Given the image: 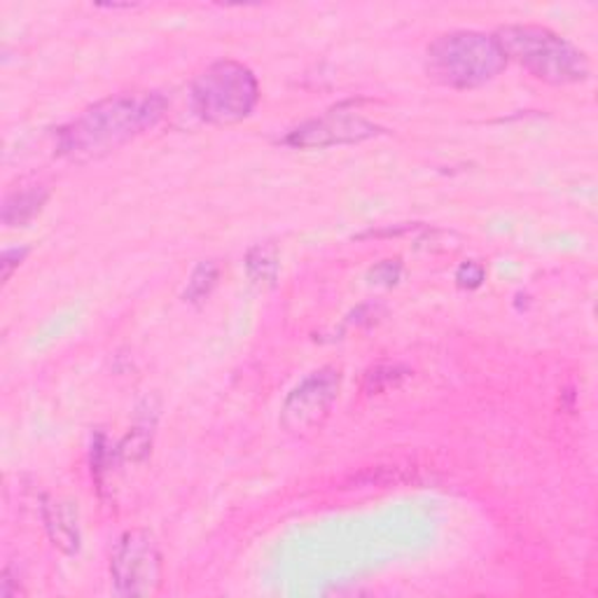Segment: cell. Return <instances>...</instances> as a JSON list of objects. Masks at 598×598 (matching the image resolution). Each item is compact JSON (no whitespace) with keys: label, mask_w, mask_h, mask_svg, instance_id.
I'll return each instance as SVG.
<instances>
[{"label":"cell","mask_w":598,"mask_h":598,"mask_svg":"<svg viewBox=\"0 0 598 598\" xmlns=\"http://www.w3.org/2000/svg\"><path fill=\"white\" fill-rule=\"evenodd\" d=\"M166 110L160 94H122L105 99L61 129L59 152L71 160H92L154 126Z\"/></svg>","instance_id":"cell-1"},{"label":"cell","mask_w":598,"mask_h":598,"mask_svg":"<svg viewBox=\"0 0 598 598\" xmlns=\"http://www.w3.org/2000/svg\"><path fill=\"white\" fill-rule=\"evenodd\" d=\"M507 65L496 38L473 31L439 36L428 48L426 71L437 84L454 90H475L496 80Z\"/></svg>","instance_id":"cell-2"},{"label":"cell","mask_w":598,"mask_h":598,"mask_svg":"<svg viewBox=\"0 0 598 598\" xmlns=\"http://www.w3.org/2000/svg\"><path fill=\"white\" fill-rule=\"evenodd\" d=\"M505 59L549 84H572L589 78L587 57L568 40L543 27H505L496 36Z\"/></svg>","instance_id":"cell-3"},{"label":"cell","mask_w":598,"mask_h":598,"mask_svg":"<svg viewBox=\"0 0 598 598\" xmlns=\"http://www.w3.org/2000/svg\"><path fill=\"white\" fill-rule=\"evenodd\" d=\"M260 97L255 75L236 61H217L192 84L194 113L211 124H236L246 120Z\"/></svg>","instance_id":"cell-4"},{"label":"cell","mask_w":598,"mask_h":598,"mask_svg":"<svg viewBox=\"0 0 598 598\" xmlns=\"http://www.w3.org/2000/svg\"><path fill=\"white\" fill-rule=\"evenodd\" d=\"M342 386V374L335 367H323L314 372L287 395L281 409L283 428L295 437L316 435L330 416Z\"/></svg>","instance_id":"cell-5"},{"label":"cell","mask_w":598,"mask_h":598,"mask_svg":"<svg viewBox=\"0 0 598 598\" xmlns=\"http://www.w3.org/2000/svg\"><path fill=\"white\" fill-rule=\"evenodd\" d=\"M113 582L122 596H150L162 585V554L143 528L126 530L113 554Z\"/></svg>","instance_id":"cell-6"},{"label":"cell","mask_w":598,"mask_h":598,"mask_svg":"<svg viewBox=\"0 0 598 598\" xmlns=\"http://www.w3.org/2000/svg\"><path fill=\"white\" fill-rule=\"evenodd\" d=\"M376 134H379V126H374L358 115L335 110V113H327L325 118L297 126L295 131H291L285 143L293 148H330L344 143H361Z\"/></svg>","instance_id":"cell-7"},{"label":"cell","mask_w":598,"mask_h":598,"mask_svg":"<svg viewBox=\"0 0 598 598\" xmlns=\"http://www.w3.org/2000/svg\"><path fill=\"white\" fill-rule=\"evenodd\" d=\"M42 515H45V526L52 543L65 554H75L80 549L78 507L69 500L48 498L45 505H42Z\"/></svg>","instance_id":"cell-8"},{"label":"cell","mask_w":598,"mask_h":598,"mask_svg":"<svg viewBox=\"0 0 598 598\" xmlns=\"http://www.w3.org/2000/svg\"><path fill=\"white\" fill-rule=\"evenodd\" d=\"M45 202H48V190H42V187L21 190V192L8 196L6 209H3V223L8 227L24 225L42 209V204Z\"/></svg>","instance_id":"cell-9"},{"label":"cell","mask_w":598,"mask_h":598,"mask_svg":"<svg viewBox=\"0 0 598 598\" xmlns=\"http://www.w3.org/2000/svg\"><path fill=\"white\" fill-rule=\"evenodd\" d=\"M249 276L257 285H274L278 278V249L274 243H260L246 257Z\"/></svg>","instance_id":"cell-10"},{"label":"cell","mask_w":598,"mask_h":598,"mask_svg":"<svg viewBox=\"0 0 598 598\" xmlns=\"http://www.w3.org/2000/svg\"><path fill=\"white\" fill-rule=\"evenodd\" d=\"M217 276H220V270H217L215 262H202V264H199V267L194 270V274L187 281L185 302H192V304L204 302L211 295L213 287H215Z\"/></svg>","instance_id":"cell-11"},{"label":"cell","mask_w":598,"mask_h":598,"mask_svg":"<svg viewBox=\"0 0 598 598\" xmlns=\"http://www.w3.org/2000/svg\"><path fill=\"white\" fill-rule=\"evenodd\" d=\"M407 376V369L397 365H379L365 374V391L367 393H384L395 388Z\"/></svg>","instance_id":"cell-12"},{"label":"cell","mask_w":598,"mask_h":598,"mask_svg":"<svg viewBox=\"0 0 598 598\" xmlns=\"http://www.w3.org/2000/svg\"><path fill=\"white\" fill-rule=\"evenodd\" d=\"M456 281L460 287H479L484 283V267L477 262H468L463 264V267L456 272Z\"/></svg>","instance_id":"cell-13"},{"label":"cell","mask_w":598,"mask_h":598,"mask_svg":"<svg viewBox=\"0 0 598 598\" xmlns=\"http://www.w3.org/2000/svg\"><path fill=\"white\" fill-rule=\"evenodd\" d=\"M397 276H401V264H397V262L393 264L391 260L384 262V264H379V267H376V270L372 272V278H374L376 283H386V285L395 283Z\"/></svg>","instance_id":"cell-14"},{"label":"cell","mask_w":598,"mask_h":598,"mask_svg":"<svg viewBox=\"0 0 598 598\" xmlns=\"http://www.w3.org/2000/svg\"><path fill=\"white\" fill-rule=\"evenodd\" d=\"M27 253H29L27 249H21V251H6L3 262H0V267H3V278L6 281L10 278V274H12V270L17 267V264L27 257Z\"/></svg>","instance_id":"cell-15"}]
</instances>
